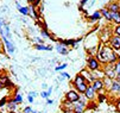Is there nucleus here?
Wrapping results in <instances>:
<instances>
[{"mask_svg":"<svg viewBox=\"0 0 120 113\" xmlns=\"http://www.w3.org/2000/svg\"><path fill=\"white\" fill-rule=\"evenodd\" d=\"M113 53V49L107 44L105 43H100L99 45V50H98V54H96V58L100 61L101 64H108V60H109V56L111 54Z\"/></svg>","mask_w":120,"mask_h":113,"instance_id":"f257e3e1","label":"nucleus"},{"mask_svg":"<svg viewBox=\"0 0 120 113\" xmlns=\"http://www.w3.org/2000/svg\"><path fill=\"white\" fill-rule=\"evenodd\" d=\"M71 83H73L74 89H75V90H77L80 94H84L86 89H87V88H88V86H89V83H88L87 81H86V80H84L80 74L75 75V77L73 79Z\"/></svg>","mask_w":120,"mask_h":113,"instance_id":"f03ea898","label":"nucleus"},{"mask_svg":"<svg viewBox=\"0 0 120 113\" xmlns=\"http://www.w3.org/2000/svg\"><path fill=\"white\" fill-rule=\"evenodd\" d=\"M102 64L100 63V61L96 58V56H89L87 58V66L86 68L89 69L90 72H95V70H99V69H102Z\"/></svg>","mask_w":120,"mask_h":113,"instance_id":"7ed1b4c3","label":"nucleus"},{"mask_svg":"<svg viewBox=\"0 0 120 113\" xmlns=\"http://www.w3.org/2000/svg\"><path fill=\"white\" fill-rule=\"evenodd\" d=\"M105 72V77H108L111 80H115L118 74L115 72V64H105L104 67H102Z\"/></svg>","mask_w":120,"mask_h":113,"instance_id":"20e7f679","label":"nucleus"},{"mask_svg":"<svg viewBox=\"0 0 120 113\" xmlns=\"http://www.w3.org/2000/svg\"><path fill=\"white\" fill-rule=\"evenodd\" d=\"M80 96H81V94L77 90L70 89V90H68L67 94H65V100L70 101V102H76V101L80 100Z\"/></svg>","mask_w":120,"mask_h":113,"instance_id":"39448f33","label":"nucleus"},{"mask_svg":"<svg viewBox=\"0 0 120 113\" xmlns=\"http://www.w3.org/2000/svg\"><path fill=\"white\" fill-rule=\"evenodd\" d=\"M108 45L115 51H120V36L113 35L108 42Z\"/></svg>","mask_w":120,"mask_h":113,"instance_id":"423d86ee","label":"nucleus"},{"mask_svg":"<svg viewBox=\"0 0 120 113\" xmlns=\"http://www.w3.org/2000/svg\"><path fill=\"white\" fill-rule=\"evenodd\" d=\"M1 39H3V42H4V44H5L6 51H7L8 54H13L14 50H15V46H14V44L12 43V41H11L10 38H7L6 36H1Z\"/></svg>","mask_w":120,"mask_h":113,"instance_id":"0eeeda50","label":"nucleus"},{"mask_svg":"<svg viewBox=\"0 0 120 113\" xmlns=\"http://www.w3.org/2000/svg\"><path fill=\"white\" fill-rule=\"evenodd\" d=\"M79 74H80V75H81V76H82V77H83V79H84V80H86V81H87L89 85H90V83L94 81V80H95V79L93 77V74H92V72H90L89 69H87V68L82 69V70H81Z\"/></svg>","mask_w":120,"mask_h":113,"instance_id":"6e6552de","label":"nucleus"},{"mask_svg":"<svg viewBox=\"0 0 120 113\" xmlns=\"http://www.w3.org/2000/svg\"><path fill=\"white\" fill-rule=\"evenodd\" d=\"M84 96H86V98H87L88 100H95L98 96H99V94H98V92L89 85L88 88L86 89V92H84Z\"/></svg>","mask_w":120,"mask_h":113,"instance_id":"1a4fd4ad","label":"nucleus"},{"mask_svg":"<svg viewBox=\"0 0 120 113\" xmlns=\"http://www.w3.org/2000/svg\"><path fill=\"white\" fill-rule=\"evenodd\" d=\"M112 36H113V35L111 34V31H109L108 29H104V31L101 32V35H100L99 37H100L101 43L107 44V43L109 42V39H111V37H112Z\"/></svg>","mask_w":120,"mask_h":113,"instance_id":"9d476101","label":"nucleus"},{"mask_svg":"<svg viewBox=\"0 0 120 113\" xmlns=\"http://www.w3.org/2000/svg\"><path fill=\"white\" fill-rule=\"evenodd\" d=\"M90 86L99 93V92H101L102 89H105V86H104V80H100V79H96V80H94V81L90 83Z\"/></svg>","mask_w":120,"mask_h":113,"instance_id":"9b49d317","label":"nucleus"},{"mask_svg":"<svg viewBox=\"0 0 120 113\" xmlns=\"http://www.w3.org/2000/svg\"><path fill=\"white\" fill-rule=\"evenodd\" d=\"M56 51L61 55H68V53H69V46H67L63 43H57L56 44Z\"/></svg>","mask_w":120,"mask_h":113,"instance_id":"f8f14e48","label":"nucleus"},{"mask_svg":"<svg viewBox=\"0 0 120 113\" xmlns=\"http://www.w3.org/2000/svg\"><path fill=\"white\" fill-rule=\"evenodd\" d=\"M15 6L18 8V11L23 14V15H30L31 14V10H30V6H20L19 3H15Z\"/></svg>","mask_w":120,"mask_h":113,"instance_id":"ddd939ff","label":"nucleus"},{"mask_svg":"<svg viewBox=\"0 0 120 113\" xmlns=\"http://www.w3.org/2000/svg\"><path fill=\"white\" fill-rule=\"evenodd\" d=\"M120 90V82L118 80H113L112 81V85H111V88H109V93H114V94H118V92Z\"/></svg>","mask_w":120,"mask_h":113,"instance_id":"4468645a","label":"nucleus"},{"mask_svg":"<svg viewBox=\"0 0 120 113\" xmlns=\"http://www.w3.org/2000/svg\"><path fill=\"white\" fill-rule=\"evenodd\" d=\"M88 18H89V20H90L92 23H96V22H99V20L102 18V15H101V12H100V11H94Z\"/></svg>","mask_w":120,"mask_h":113,"instance_id":"2eb2a0df","label":"nucleus"},{"mask_svg":"<svg viewBox=\"0 0 120 113\" xmlns=\"http://www.w3.org/2000/svg\"><path fill=\"white\" fill-rule=\"evenodd\" d=\"M107 8L109 12H120V6H119V3L116 1H111L107 5Z\"/></svg>","mask_w":120,"mask_h":113,"instance_id":"dca6fc26","label":"nucleus"},{"mask_svg":"<svg viewBox=\"0 0 120 113\" xmlns=\"http://www.w3.org/2000/svg\"><path fill=\"white\" fill-rule=\"evenodd\" d=\"M35 49L39 51H51L52 46L51 45H45V44H35Z\"/></svg>","mask_w":120,"mask_h":113,"instance_id":"f3484780","label":"nucleus"},{"mask_svg":"<svg viewBox=\"0 0 120 113\" xmlns=\"http://www.w3.org/2000/svg\"><path fill=\"white\" fill-rule=\"evenodd\" d=\"M87 107H88V106H86V105L81 104L80 101L74 102V111H76V112H82V113H83L86 109H87Z\"/></svg>","mask_w":120,"mask_h":113,"instance_id":"a211bd4d","label":"nucleus"},{"mask_svg":"<svg viewBox=\"0 0 120 113\" xmlns=\"http://www.w3.org/2000/svg\"><path fill=\"white\" fill-rule=\"evenodd\" d=\"M111 22L116 25L120 24V12H111Z\"/></svg>","mask_w":120,"mask_h":113,"instance_id":"6ab92c4d","label":"nucleus"},{"mask_svg":"<svg viewBox=\"0 0 120 113\" xmlns=\"http://www.w3.org/2000/svg\"><path fill=\"white\" fill-rule=\"evenodd\" d=\"M93 74V77L96 80V79H100V80H104L105 79V72L104 69H99V70H95V72H92Z\"/></svg>","mask_w":120,"mask_h":113,"instance_id":"aec40b11","label":"nucleus"},{"mask_svg":"<svg viewBox=\"0 0 120 113\" xmlns=\"http://www.w3.org/2000/svg\"><path fill=\"white\" fill-rule=\"evenodd\" d=\"M100 12H101V15H102V17H104L106 20L111 22V12L108 11V8H107V7L101 8V10H100Z\"/></svg>","mask_w":120,"mask_h":113,"instance_id":"412c9836","label":"nucleus"},{"mask_svg":"<svg viewBox=\"0 0 120 113\" xmlns=\"http://www.w3.org/2000/svg\"><path fill=\"white\" fill-rule=\"evenodd\" d=\"M6 107H7V109H8V111H11V112H14V111L17 109V107H18V104H17V102H15V101L12 99V100H10V101L7 102Z\"/></svg>","mask_w":120,"mask_h":113,"instance_id":"4be33fe9","label":"nucleus"},{"mask_svg":"<svg viewBox=\"0 0 120 113\" xmlns=\"http://www.w3.org/2000/svg\"><path fill=\"white\" fill-rule=\"evenodd\" d=\"M52 90H54V88H52V87H49L46 90H43V92L41 93V96H42L43 99H49V96L51 95Z\"/></svg>","mask_w":120,"mask_h":113,"instance_id":"5701e85b","label":"nucleus"},{"mask_svg":"<svg viewBox=\"0 0 120 113\" xmlns=\"http://www.w3.org/2000/svg\"><path fill=\"white\" fill-rule=\"evenodd\" d=\"M112 81H113V80H111V79H108V77H105V79H104V86H105V89L109 90L111 85H112Z\"/></svg>","mask_w":120,"mask_h":113,"instance_id":"b1692460","label":"nucleus"},{"mask_svg":"<svg viewBox=\"0 0 120 113\" xmlns=\"http://www.w3.org/2000/svg\"><path fill=\"white\" fill-rule=\"evenodd\" d=\"M13 100H14L17 104H18V105H20V104L23 102V95H22L20 93H15V95H14Z\"/></svg>","mask_w":120,"mask_h":113,"instance_id":"393cba45","label":"nucleus"},{"mask_svg":"<svg viewBox=\"0 0 120 113\" xmlns=\"http://www.w3.org/2000/svg\"><path fill=\"white\" fill-rule=\"evenodd\" d=\"M68 67V63L65 62V63H62V64H60V66H57V67H55V70L56 72H64V69Z\"/></svg>","mask_w":120,"mask_h":113,"instance_id":"a878e982","label":"nucleus"},{"mask_svg":"<svg viewBox=\"0 0 120 113\" xmlns=\"http://www.w3.org/2000/svg\"><path fill=\"white\" fill-rule=\"evenodd\" d=\"M41 35H42V37L44 38V39H46V38H51V39H55V38H52V37H51L50 36V34H49V32L45 30V29H43L42 31H41Z\"/></svg>","mask_w":120,"mask_h":113,"instance_id":"bb28decb","label":"nucleus"},{"mask_svg":"<svg viewBox=\"0 0 120 113\" xmlns=\"http://www.w3.org/2000/svg\"><path fill=\"white\" fill-rule=\"evenodd\" d=\"M7 82H8V80H7L6 77H0V88L5 87V86L7 85Z\"/></svg>","mask_w":120,"mask_h":113,"instance_id":"cd10ccee","label":"nucleus"},{"mask_svg":"<svg viewBox=\"0 0 120 113\" xmlns=\"http://www.w3.org/2000/svg\"><path fill=\"white\" fill-rule=\"evenodd\" d=\"M61 79H67V80H69L70 79V74L69 73H67V72H61Z\"/></svg>","mask_w":120,"mask_h":113,"instance_id":"c85d7f7f","label":"nucleus"},{"mask_svg":"<svg viewBox=\"0 0 120 113\" xmlns=\"http://www.w3.org/2000/svg\"><path fill=\"white\" fill-rule=\"evenodd\" d=\"M114 35L120 36V24H119V25H116V26L114 27Z\"/></svg>","mask_w":120,"mask_h":113,"instance_id":"c756f323","label":"nucleus"},{"mask_svg":"<svg viewBox=\"0 0 120 113\" xmlns=\"http://www.w3.org/2000/svg\"><path fill=\"white\" fill-rule=\"evenodd\" d=\"M32 108L30 107V106H26V107H24V109H23V113H32Z\"/></svg>","mask_w":120,"mask_h":113,"instance_id":"7c9ffc66","label":"nucleus"},{"mask_svg":"<svg viewBox=\"0 0 120 113\" xmlns=\"http://www.w3.org/2000/svg\"><path fill=\"white\" fill-rule=\"evenodd\" d=\"M115 72H116V74H118V75L120 74V62H119V61L115 63Z\"/></svg>","mask_w":120,"mask_h":113,"instance_id":"2f4dec72","label":"nucleus"},{"mask_svg":"<svg viewBox=\"0 0 120 113\" xmlns=\"http://www.w3.org/2000/svg\"><path fill=\"white\" fill-rule=\"evenodd\" d=\"M33 39H35L36 44H43V39H42L41 37H35V38H33Z\"/></svg>","mask_w":120,"mask_h":113,"instance_id":"473e14b6","label":"nucleus"},{"mask_svg":"<svg viewBox=\"0 0 120 113\" xmlns=\"http://www.w3.org/2000/svg\"><path fill=\"white\" fill-rule=\"evenodd\" d=\"M27 101H29L30 104H32L33 101H35V98H33V96H31V95H29V94H27Z\"/></svg>","mask_w":120,"mask_h":113,"instance_id":"72a5a7b5","label":"nucleus"},{"mask_svg":"<svg viewBox=\"0 0 120 113\" xmlns=\"http://www.w3.org/2000/svg\"><path fill=\"white\" fill-rule=\"evenodd\" d=\"M27 94H29V95H31V96H33V98H37V95H38V94H37L36 92H33V90H31V92H29Z\"/></svg>","mask_w":120,"mask_h":113,"instance_id":"f704fd0d","label":"nucleus"},{"mask_svg":"<svg viewBox=\"0 0 120 113\" xmlns=\"http://www.w3.org/2000/svg\"><path fill=\"white\" fill-rule=\"evenodd\" d=\"M88 1H89V0H81V3H80V6H81V7H83V6H84L86 4H87Z\"/></svg>","mask_w":120,"mask_h":113,"instance_id":"c9c22d12","label":"nucleus"},{"mask_svg":"<svg viewBox=\"0 0 120 113\" xmlns=\"http://www.w3.org/2000/svg\"><path fill=\"white\" fill-rule=\"evenodd\" d=\"M115 106H116V108H118V111H120V98L116 100V102H115Z\"/></svg>","mask_w":120,"mask_h":113,"instance_id":"e433bc0d","label":"nucleus"},{"mask_svg":"<svg viewBox=\"0 0 120 113\" xmlns=\"http://www.w3.org/2000/svg\"><path fill=\"white\" fill-rule=\"evenodd\" d=\"M52 104H54L52 99H46V105H52Z\"/></svg>","mask_w":120,"mask_h":113,"instance_id":"4c0bfd02","label":"nucleus"},{"mask_svg":"<svg viewBox=\"0 0 120 113\" xmlns=\"http://www.w3.org/2000/svg\"><path fill=\"white\" fill-rule=\"evenodd\" d=\"M42 88H43V90H46L49 87H48V85H46V83H42Z\"/></svg>","mask_w":120,"mask_h":113,"instance_id":"58836bf2","label":"nucleus"},{"mask_svg":"<svg viewBox=\"0 0 120 113\" xmlns=\"http://www.w3.org/2000/svg\"><path fill=\"white\" fill-rule=\"evenodd\" d=\"M27 1H29L30 4H32V5H33V4H35V3H36V0H27Z\"/></svg>","mask_w":120,"mask_h":113,"instance_id":"ea45409f","label":"nucleus"},{"mask_svg":"<svg viewBox=\"0 0 120 113\" xmlns=\"http://www.w3.org/2000/svg\"><path fill=\"white\" fill-rule=\"evenodd\" d=\"M115 80H118V81H119V82H120V74H119V75H118V76H116V79H115Z\"/></svg>","mask_w":120,"mask_h":113,"instance_id":"a19ab883","label":"nucleus"},{"mask_svg":"<svg viewBox=\"0 0 120 113\" xmlns=\"http://www.w3.org/2000/svg\"><path fill=\"white\" fill-rule=\"evenodd\" d=\"M32 113H41V112H38V111H36V109H33V111H32Z\"/></svg>","mask_w":120,"mask_h":113,"instance_id":"79ce46f5","label":"nucleus"},{"mask_svg":"<svg viewBox=\"0 0 120 113\" xmlns=\"http://www.w3.org/2000/svg\"><path fill=\"white\" fill-rule=\"evenodd\" d=\"M71 113H82V112H76V111H73Z\"/></svg>","mask_w":120,"mask_h":113,"instance_id":"37998d69","label":"nucleus"},{"mask_svg":"<svg viewBox=\"0 0 120 113\" xmlns=\"http://www.w3.org/2000/svg\"><path fill=\"white\" fill-rule=\"evenodd\" d=\"M118 96H119V98H120V90L118 92Z\"/></svg>","mask_w":120,"mask_h":113,"instance_id":"c03bdc74","label":"nucleus"},{"mask_svg":"<svg viewBox=\"0 0 120 113\" xmlns=\"http://www.w3.org/2000/svg\"><path fill=\"white\" fill-rule=\"evenodd\" d=\"M0 50H1V44H0Z\"/></svg>","mask_w":120,"mask_h":113,"instance_id":"a18cd8bd","label":"nucleus"},{"mask_svg":"<svg viewBox=\"0 0 120 113\" xmlns=\"http://www.w3.org/2000/svg\"><path fill=\"white\" fill-rule=\"evenodd\" d=\"M0 113H4V112H0Z\"/></svg>","mask_w":120,"mask_h":113,"instance_id":"49530a36","label":"nucleus"},{"mask_svg":"<svg viewBox=\"0 0 120 113\" xmlns=\"http://www.w3.org/2000/svg\"><path fill=\"white\" fill-rule=\"evenodd\" d=\"M119 62H120V60H119Z\"/></svg>","mask_w":120,"mask_h":113,"instance_id":"de8ad7c7","label":"nucleus"}]
</instances>
